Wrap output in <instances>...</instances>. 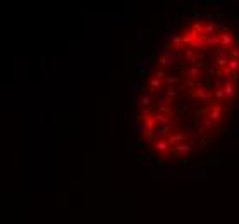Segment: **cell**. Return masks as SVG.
Here are the masks:
<instances>
[{
  "mask_svg": "<svg viewBox=\"0 0 239 224\" xmlns=\"http://www.w3.org/2000/svg\"><path fill=\"white\" fill-rule=\"evenodd\" d=\"M239 107V29L201 14L170 33L136 98V129L165 162L194 159L212 147Z\"/></svg>",
  "mask_w": 239,
  "mask_h": 224,
  "instance_id": "cell-1",
  "label": "cell"
}]
</instances>
